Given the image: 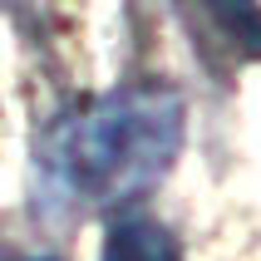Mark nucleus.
<instances>
[{
	"label": "nucleus",
	"mask_w": 261,
	"mask_h": 261,
	"mask_svg": "<svg viewBox=\"0 0 261 261\" xmlns=\"http://www.w3.org/2000/svg\"><path fill=\"white\" fill-rule=\"evenodd\" d=\"M182 123V94L168 84H133L59 118L44 138V163L74 202H133L173 168Z\"/></svg>",
	"instance_id": "obj_1"
},
{
	"label": "nucleus",
	"mask_w": 261,
	"mask_h": 261,
	"mask_svg": "<svg viewBox=\"0 0 261 261\" xmlns=\"http://www.w3.org/2000/svg\"><path fill=\"white\" fill-rule=\"evenodd\" d=\"M99 261H182L173 232L153 217H114Z\"/></svg>",
	"instance_id": "obj_2"
},
{
	"label": "nucleus",
	"mask_w": 261,
	"mask_h": 261,
	"mask_svg": "<svg viewBox=\"0 0 261 261\" xmlns=\"http://www.w3.org/2000/svg\"><path fill=\"white\" fill-rule=\"evenodd\" d=\"M197 5L237 44V55L261 59V0H197Z\"/></svg>",
	"instance_id": "obj_3"
},
{
	"label": "nucleus",
	"mask_w": 261,
	"mask_h": 261,
	"mask_svg": "<svg viewBox=\"0 0 261 261\" xmlns=\"http://www.w3.org/2000/svg\"><path fill=\"white\" fill-rule=\"evenodd\" d=\"M44 261H55V256H44Z\"/></svg>",
	"instance_id": "obj_4"
}]
</instances>
